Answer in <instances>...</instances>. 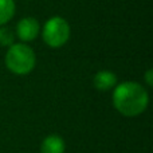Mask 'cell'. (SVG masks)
Masks as SVG:
<instances>
[{
	"instance_id": "6da1fadb",
	"label": "cell",
	"mask_w": 153,
	"mask_h": 153,
	"mask_svg": "<svg viewBox=\"0 0 153 153\" xmlns=\"http://www.w3.org/2000/svg\"><path fill=\"white\" fill-rule=\"evenodd\" d=\"M113 105L125 117H137L146 110L149 95L145 87L138 82L125 81L113 89Z\"/></svg>"
},
{
	"instance_id": "8992f818",
	"label": "cell",
	"mask_w": 153,
	"mask_h": 153,
	"mask_svg": "<svg viewBox=\"0 0 153 153\" xmlns=\"http://www.w3.org/2000/svg\"><path fill=\"white\" fill-rule=\"evenodd\" d=\"M66 144L58 134H50L40 144V153H65Z\"/></svg>"
},
{
	"instance_id": "7a4b0ae2",
	"label": "cell",
	"mask_w": 153,
	"mask_h": 153,
	"mask_svg": "<svg viewBox=\"0 0 153 153\" xmlns=\"http://www.w3.org/2000/svg\"><path fill=\"white\" fill-rule=\"evenodd\" d=\"M5 66L16 75H27L35 69L36 56L30 46L24 43H13L5 53Z\"/></svg>"
},
{
	"instance_id": "277c9868",
	"label": "cell",
	"mask_w": 153,
	"mask_h": 153,
	"mask_svg": "<svg viewBox=\"0 0 153 153\" xmlns=\"http://www.w3.org/2000/svg\"><path fill=\"white\" fill-rule=\"evenodd\" d=\"M16 36L22 40V42H32L38 38V35L40 34V27L39 22L35 18H23L18 22L16 24Z\"/></svg>"
},
{
	"instance_id": "3957f363",
	"label": "cell",
	"mask_w": 153,
	"mask_h": 153,
	"mask_svg": "<svg viewBox=\"0 0 153 153\" xmlns=\"http://www.w3.org/2000/svg\"><path fill=\"white\" fill-rule=\"evenodd\" d=\"M70 24L62 16H53L45 23L42 30V38L51 48H61L70 39Z\"/></svg>"
},
{
	"instance_id": "ba28073f",
	"label": "cell",
	"mask_w": 153,
	"mask_h": 153,
	"mask_svg": "<svg viewBox=\"0 0 153 153\" xmlns=\"http://www.w3.org/2000/svg\"><path fill=\"white\" fill-rule=\"evenodd\" d=\"M15 43V32L10 27L1 26L0 27V46L10 47Z\"/></svg>"
},
{
	"instance_id": "52a82bcc",
	"label": "cell",
	"mask_w": 153,
	"mask_h": 153,
	"mask_svg": "<svg viewBox=\"0 0 153 153\" xmlns=\"http://www.w3.org/2000/svg\"><path fill=\"white\" fill-rule=\"evenodd\" d=\"M16 5L13 0H0V27L5 26L15 15Z\"/></svg>"
},
{
	"instance_id": "5b68a950",
	"label": "cell",
	"mask_w": 153,
	"mask_h": 153,
	"mask_svg": "<svg viewBox=\"0 0 153 153\" xmlns=\"http://www.w3.org/2000/svg\"><path fill=\"white\" fill-rule=\"evenodd\" d=\"M93 85L100 91H109L113 90L117 85V75L110 70H101L95 73L93 78Z\"/></svg>"
},
{
	"instance_id": "9c48e42d",
	"label": "cell",
	"mask_w": 153,
	"mask_h": 153,
	"mask_svg": "<svg viewBox=\"0 0 153 153\" xmlns=\"http://www.w3.org/2000/svg\"><path fill=\"white\" fill-rule=\"evenodd\" d=\"M144 78H145L146 86H148V87H152V86H153V70H152V69L146 70V73H145V75H144Z\"/></svg>"
}]
</instances>
